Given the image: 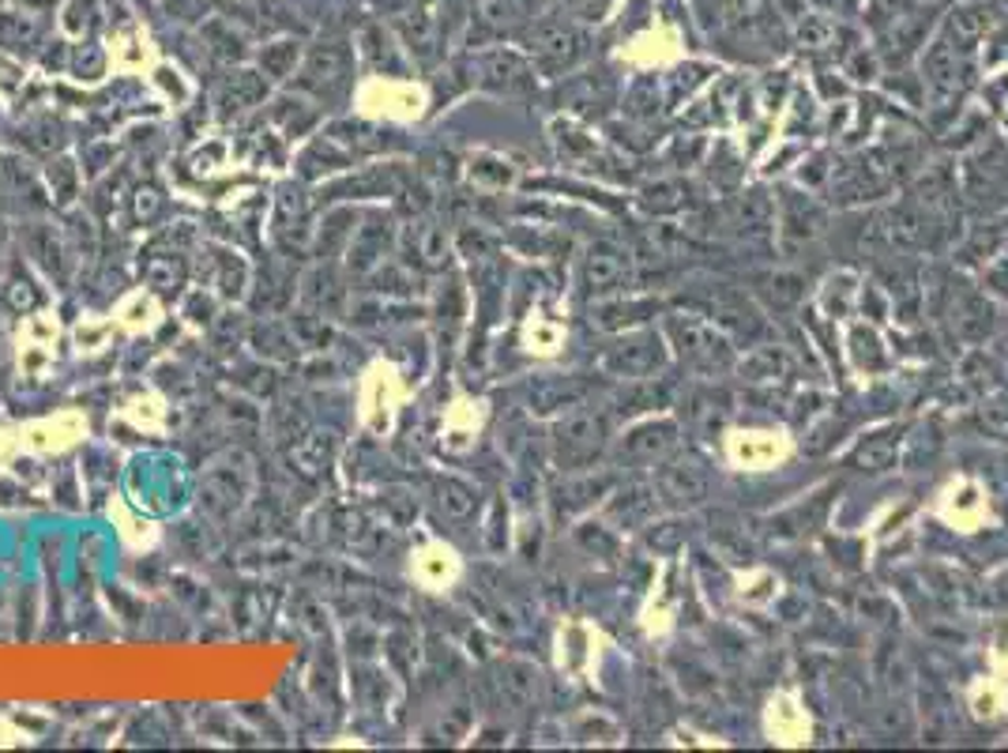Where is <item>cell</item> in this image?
Returning a JSON list of instances; mask_svg holds the SVG:
<instances>
[{"label": "cell", "mask_w": 1008, "mask_h": 753, "mask_svg": "<svg viewBox=\"0 0 1008 753\" xmlns=\"http://www.w3.org/2000/svg\"><path fill=\"white\" fill-rule=\"evenodd\" d=\"M554 463L561 471H591L609 448V414L598 408H576L554 426L549 437Z\"/></svg>", "instance_id": "obj_1"}, {"label": "cell", "mask_w": 1008, "mask_h": 753, "mask_svg": "<svg viewBox=\"0 0 1008 753\" xmlns=\"http://www.w3.org/2000/svg\"><path fill=\"white\" fill-rule=\"evenodd\" d=\"M666 336H671L677 358L689 369H697V374L715 377V374L734 369L731 336L719 332L715 320H700V317H692V313H674V317L666 320Z\"/></svg>", "instance_id": "obj_2"}, {"label": "cell", "mask_w": 1008, "mask_h": 753, "mask_svg": "<svg viewBox=\"0 0 1008 753\" xmlns=\"http://www.w3.org/2000/svg\"><path fill=\"white\" fill-rule=\"evenodd\" d=\"M351 83H354V46H346L343 38L317 42L298 69V91L317 98L320 106L343 98L351 91Z\"/></svg>", "instance_id": "obj_3"}, {"label": "cell", "mask_w": 1008, "mask_h": 753, "mask_svg": "<svg viewBox=\"0 0 1008 753\" xmlns=\"http://www.w3.org/2000/svg\"><path fill=\"white\" fill-rule=\"evenodd\" d=\"M651 486L659 494V505H666V509H697L711 494V468L697 452H671L666 460H659Z\"/></svg>", "instance_id": "obj_4"}, {"label": "cell", "mask_w": 1008, "mask_h": 753, "mask_svg": "<svg viewBox=\"0 0 1008 753\" xmlns=\"http://www.w3.org/2000/svg\"><path fill=\"white\" fill-rule=\"evenodd\" d=\"M523 46L542 75H565L588 57V35L569 20H538L523 35Z\"/></svg>", "instance_id": "obj_5"}, {"label": "cell", "mask_w": 1008, "mask_h": 753, "mask_svg": "<svg viewBox=\"0 0 1008 753\" xmlns=\"http://www.w3.org/2000/svg\"><path fill=\"white\" fill-rule=\"evenodd\" d=\"M632 283V257L617 242H595L588 245L580 264V286L588 298H609L621 294Z\"/></svg>", "instance_id": "obj_6"}, {"label": "cell", "mask_w": 1008, "mask_h": 753, "mask_svg": "<svg viewBox=\"0 0 1008 753\" xmlns=\"http://www.w3.org/2000/svg\"><path fill=\"white\" fill-rule=\"evenodd\" d=\"M666 366V346L659 340V332H632L625 340H617L614 346H606L603 354V369L609 377H655Z\"/></svg>", "instance_id": "obj_7"}, {"label": "cell", "mask_w": 1008, "mask_h": 753, "mask_svg": "<svg viewBox=\"0 0 1008 753\" xmlns=\"http://www.w3.org/2000/svg\"><path fill=\"white\" fill-rule=\"evenodd\" d=\"M478 83L494 95H527L535 91V64H527L512 49H494L482 57Z\"/></svg>", "instance_id": "obj_8"}, {"label": "cell", "mask_w": 1008, "mask_h": 753, "mask_svg": "<svg viewBox=\"0 0 1008 753\" xmlns=\"http://www.w3.org/2000/svg\"><path fill=\"white\" fill-rule=\"evenodd\" d=\"M677 448V426L671 419H655V422H643L637 426L632 434H625L621 442H617V460L621 463H659L666 460Z\"/></svg>", "instance_id": "obj_9"}, {"label": "cell", "mask_w": 1008, "mask_h": 753, "mask_svg": "<svg viewBox=\"0 0 1008 753\" xmlns=\"http://www.w3.org/2000/svg\"><path fill=\"white\" fill-rule=\"evenodd\" d=\"M467 46H489L505 38L520 23V0H471L467 12Z\"/></svg>", "instance_id": "obj_10"}, {"label": "cell", "mask_w": 1008, "mask_h": 753, "mask_svg": "<svg viewBox=\"0 0 1008 753\" xmlns=\"http://www.w3.org/2000/svg\"><path fill=\"white\" fill-rule=\"evenodd\" d=\"M779 204H783V215H779V238H783L786 252L802 249V245L813 242L820 231H825V211L813 204L809 197H802V192H783Z\"/></svg>", "instance_id": "obj_11"}, {"label": "cell", "mask_w": 1008, "mask_h": 753, "mask_svg": "<svg viewBox=\"0 0 1008 753\" xmlns=\"http://www.w3.org/2000/svg\"><path fill=\"white\" fill-rule=\"evenodd\" d=\"M952 332L963 343H982L994 332V306L986 302V294L971 291V286L952 291Z\"/></svg>", "instance_id": "obj_12"}, {"label": "cell", "mask_w": 1008, "mask_h": 753, "mask_svg": "<svg viewBox=\"0 0 1008 753\" xmlns=\"http://www.w3.org/2000/svg\"><path fill=\"white\" fill-rule=\"evenodd\" d=\"M659 509V494L651 482H629V486H621L614 494V502L606 505L609 520L617 523V528L625 531H637V528H648L651 516Z\"/></svg>", "instance_id": "obj_13"}, {"label": "cell", "mask_w": 1008, "mask_h": 753, "mask_svg": "<svg viewBox=\"0 0 1008 753\" xmlns=\"http://www.w3.org/2000/svg\"><path fill=\"white\" fill-rule=\"evenodd\" d=\"M268 95V80L260 72H249V69H237L223 80V87H218V114L230 121V117H241L245 109L260 106V98Z\"/></svg>", "instance_id": "obj_14"}, {"label": "cell", "mask_w": 1008, "mask_h": 753, "mask_svg": "<svg viewBox=\"0 0 1008 753\" xmlns=\"http://www.w3.org/2000/svg\"><path fill=\"white\" fill-rule=\"evenodd\" d=\"M614 486V475H580V479H565L561 486L554 490V516H576L583 513L588 505H595L598 497L609 494Z\"/></svg>", "instance_id": "obj_15"}, {"label": "cell", "mask_w": 1008, "mask_h": 753, "mask_svg": "<svg viewBox=\"0 0 1008 753\" xmlns=\"http://www.w3.org/2000/svg\"><path fill=\"white\" fill-rule=\"evenodd\" d=\"M388 238H392V231H388V223H380L377 215L366 219V226H354L351 245H346V249H351L354 272H372V268L384 260Z\"/></svg>", "instance_id": "obj_16"}, {"label": "cell", "mask_w": 1008, "mask_h": 753, "mask_svg": "<svg viewBox=\"0 0 1008 753\" xmlns=\"http://www.w3.org/2000/svg\"><path fill=\"white\" fill-rule=\"evenodd\" d=\"M497 690H501V705H508L512 713H523V708L535 705L538 693V667L531 663H505L497 671Z\"/></svg>", "instance_id": "obj_17"}, {"label": "cell", "mask_w": 1008, "mask_h": 753, "mask_svg": "<svg viewBox=\"0 0 1008 753\" xmlns=\"http://www.w3.org/2000/svg\"><path fill=\"white\" fill-rule=\"evenodd\" d=\"M591 385L576 377H549L531 385V408L535 411H554V408H580L588 400Z\"/></svg>", "instance_id": "obj_18"}, {"label": "cell", "mask_w": 1008, "mask_h": 753, "mask_svg": "<svg viewBox=\"0 0 1008 753\" xmlns=\"http://www.w3.org/2000/svg\"><path fill=\"white\" fill-rule=\"evenodd\" d=\"M956 83H960V69H956V54L948 42H934V49L926 54V87L934 95V103H948L956 95Z\"/></svg>", "instance_id": "obj_19"}, {"label": "cell", "mask_w": 1008, "mask_h": 753, "mask_svg": "<svg viewBox=\"0 0 1008 753\" xmlns=\"http://www.w3.org/2000/svg\"><path fill=\"white\" fill-rule=\"evenodd\" d=\"M711 317H715L723 328H731L734 336H760L764 332V320L757 317V309H749V302H745L742 294H719L715 306H711Z\"/></svg>", "instance_id": "obj_20"}, {"label": "cell", "mask_w": 1008, "mask_h": 753, "mask_svg": "<svg viewBox=\"0 0 1008 753\" xmlns=\"http://www.w3.org/2000/svg\"><path fill=\"white\" fill-rule=\"evenodd\" d=\"M757 294L764 298L768 309H794L802 298H806V279L794 275V272H772V275H760L757 279Z\"/></svg>", "instance_id": "obj_21"}, {"label": "cell", "mask_w": 1008, "mask_h": 753, "mask_svg": "<svg viewBox=\"0 0 1008 753\" xmlns=\"http://www.w3.org/2000/svg\"><path fill=\"white\" fill-rule=\"evenodd\" d=\"M659 306L655 302H603L591 309V325L603 328V332H621V328L637 325V320H648Z\"/></svg>", "instance_id": "obj_22"}, {"label": "cell", "mask_w": 1008, "mask_h": 753, "mask_svg": "<svg viewBox=\"0 0 1008 753\" xmlns=\"http://www.w3.org/2000/svg\"><path fill=\"white\" fill-rule=\"evenodd\" d=\"M434 490H437L440 513H444L448 520H471V513L478 509V490H474L471 482L444 475V479L434 482Z\"/></svg>", "instance_id": "obj_23"}, {"label": "cell", "mask_w": 1008, "mask_h": 753, "mask_svg": "<svg viewBox=\"0 0 1008 753\" xmlns=\"http://www.w3.org/2000/svg\"><path fill=\"white\" fill-rule=\"evenodd\" d=\"M406 242H411V249H414V257H418L422 268H434V272H440V268L448 264V234H444V226L414 223V231L406 234Z\"/></svg>", "instance_id": "obj_24"}, {"label": "cell", "mask_w": 1008, "mask_h": 753, "mask_svg": "<svg viewBox=\"0 0 1008 753\" xmlns=\"http://www.w3.org/2000/svg\"><path fill=\"white\" fill-rule=\"evenodd\" d=\"M358 54L366 57L372 69H403V54L395 46V38L388 35L384 23H369L358 38Z\"/></svg>", "instance_id": "obj_25"}, {"label": "cell", "mask_w": 1008, "mask_h": 753, "mask_svg": "<svg viewBox=\"0 0 1008 753\" xmlns=\"http://www.w3.org/2000/svg\"><path fill=\"white\" fill-rule=\"evenodd\" d=\"M926 234H929V219H926V211L914 204V200L900 204L892 211V219H888V238H892V245L914 249V245L926 242Z\"/></svg>", "instance_id": "obj_26"}, {"label": "cell", "mask_w": 1008, "mask_h": 753, "mask_svg": "<svg viewBox=\"0 0 1008 753\" xmlns=\"http://www.w3.org/2000/svg\"><path fill=\"white\" fill-rule=\"evenodd\" d=\"M742 374L749 377V380H775V377H786L794 369V358H791V351L786 346H775V343H768V346H757V351L749 354V358H742Z\"/></svg>", "instance_id": "obj_27"}, {"label": "cell", "mask_w": 1008, "mask_h": 753, "mask_svg": "<svg viewBox=\"0 0 1008 753\" xmlns=\"http://www.w3.org/2000/svg\"><path fill=\"white\" fill-rule=\"evenodd\" d=\"M900 434L903 430H885V434H874L866 437V442L858 445V452H854V468L862 471H888L896 463V448H900Z\"/></svg>", "instance_id": "obj_28"}, {"label": "cell", "mask_w": 1008, "mask_h": 753, "mask_svg": "<svg viewBox=\"0 0 1008 753\" xmlns=\"http://www.w3.org/2000/svg\"><path fill=\"white\" fill-rule=\"evenodd\" d=\"M301 64V46L290 38H278V42H268L264 49H260V72H264V80H290L294 72H298Z\"/></svg>", "instance_id": "obj_29"}, {"label": "cell", "mask_w": 1008, "mask_h": 753, "mask_svg": "<svg viewBox=\"0 0 1008 753\" xmlns=\"http://www.w3.org/2000/svg\"><path fill=\"white\" fill-rule=\"evenodd\" d=\"M343 298H346V286H343V279L335 275V268L324 264L305 279V302H309V306L335 313L339 306H343Z\"/></svg>", "instance_id": "obj_30"}, {"label": "cell", "mask_w": 1008, "mask_h": 753, "mask_svg": "<svg viewBox=\"0 0 1008 753\" xmlns=\"http://www.w3.org/2000/svg\"><path fill=\"white\" fill-rule=\"evenodd\" d=\"M689 204V189L681 181H651L640 189V208L648 215H671Z\"/></svg>", "instance_id": "obj_31"}, {"label": "cell", "mask_w": 1008, "mask_h": 753, "mask_svg": "<svg viewBox=\"0 0 1008 753\" xmlns=\"http://www.w3.org/2000/svg\"><path fill=\"white\" fill-rule=\"evenodd\" d=\"M772 200L764 197V192H745L742 204H738V231L745 238H764L768 231H772Z\"/></svg>", "instance_id": "obj_32"}, {"label": "cell", "mask_w": 1008, "mask_h": 753, "mask_svg": "<svg viewBox=\"0 0 1008 753\" xmlns=\"http://www.w3.org/2000/svg\"><path fill=\"white\" fill-rule=\"evenodd\" d=\"M666 400H671V385L666 380H655V377H637V388L632 392H621V414H637V411H648V408H666Z\"/></svg>", "instance_id": "obj_33"}, {"label": "cell", "mask_w": 1008, "mask_h": 753, "mask_svg": "<svg viewBox=\"0 0 1008 753\" xmlns=\"http://www.w3.org/2000/svg\"><path fill=\"white\" fill-rule=\"evenodd\" d=\"M354 211L351 208H335L332 215H328V226L320 223V234H317V257L320 260H328L335 252V245H351V234H354V226H346V223H354Z\"/></svg>", "instance_id": "obj_34"}, {"label": "cell", "mask_w": 1008, "mask_h": 753, "mask_svg": "<svg viewBox=\"0 0 1008 753\" xmlns=\"http://www.w3.org/2000/svg\"><path fill=\"white\" fill-rule=\"evenodd\" d=\"M986 27H989L986 8L968 4V8H956V12H952V35H956L960 46H971V42H979L982 35H986Z\"/></svg>", "instance_id": "obj_35"}, {"label": "cell", "mask_w": 1008, "mask_h": 753, "mask_svg": "<svg viewBox=\"0 0 1008 753\" xmlns=\"http://www.w3.org/2000/svg\"><path fill=\"white\" fill-rule=\"evenodd\" d=\"M1008 234L997 231V226H989V231H975L968 242V249H963V257L968 260H982V257H997V252L1005 249Z\"/></svg>", "instance_id": "obj_36"}, {"label": "cell", "mask_w": 1008, "mask_h": 753, "mask_svg": "<svg viewBox=\"0 0 1008 753\" xmlns=\"http://www.w3.org/2000/svg\"><path fill=\"white\" fill-rule=\"evenodd\" d=\"M497 166H501V158H494V155H478V158H474V163H471V181L497 185V189H501V185L512 181V170H508V166H505V170H497Z\"/></svg>", "instance_id": "obj_37"}, {"label": "cell", "mask_w": 1008, "mask_h": 753, "mask_svg": "<svg viewBox=\"0 0 1008 753\" xmlns=\"http://www.w3.org/2000/svg\"><path fill=\"white\" fill-rule=\"evenodd\" d=\"M580 543L591 550V554H617V539L609 536L603 523H583L580 528Z\"/></svg>", "instance_id": "obj_38"}, {"label": "cell", "mask_w": 1008, "mask_h": 753, "mask_svg": "<svg viewBox=\"0 0 1008 753\" xmlns=\"http://www.w3.org/2000/svg\"><path fill=\"white\" fill-rule=\"evenodd\" d=\"M798 42H802V46H809V49L828 46V42H832V23H828V20H817V15H813V20H806V23L798 27Z\"/></svg>", "instance_id": "obj_39"}, {"label": "cell", "mask_w": 1008, "mask_h": 753, "mask_svg": "<svg viewBox=\"0 0 1008 753\" xmlns=\"http://www.w3.org/2000/svg\"><path fill=\"white\" fill-rule=\"evenodd\" d=\"M677 539H681V528H677V523H659V528L648 536V543L655 550H671Z\"/></svg>", "instance_id": "obj_40"}, {"label": "cell", "mask_w": 1008, "mask_h": 753, "mask_svg": "<svg viewBox=\"0 0 1008 753\" xmlns=\"http://www.w3.org/2000/svg\"><path fill=\"white\" fill-rule=\"evenodd\" d=\"M986 283L994 286L997 294H1005V298H1008V252H1005V257H997V264L986 272Z\"/></svg>", "instance_id": "obj_41"}, {"label": "cell", "mask_w": 1008, "mask_h": 753, "mask_svg": "<svg viewBox=\"0 0 1008 753\" xmlns=\"http://www.w3.org/2000/svg\"><path fill=\"white\" fill-rule=\"evenodd\" d=\"M851 72H854V80H874V72H877V61L869 54H858L851 61Z\"/></svg>", "instance_id": "obj_42"}, {"label": "cell", "mask_w": 1008, "mask_h": 753, "mask_svg": "<svg viewBox=\"0 0 1008 753\" xmlns=\"http://www.w3.org/2000/svg\"><path fill=\"white\" fill-rule=\"evenodd\" d=\"M278 204H283V208H286V215H290V189H283V197H278ZM301 211H305V200L298 197V200H294V219H298V223H301ZM283 223H286V219H283V215H275V226H283Z\"/></svg>", "instance_id": "obj_43"}, {"label": "cell", "mask_w": 1008, "mask_h": 753, "mask_svg": "<svg viewBox=\"0 0 1008 753\" xmlns=\"http://www.w3.org/2000/svg\"><path fill=\"white\" fill-rule=\"evenodd\" d=\"M757 4H760V0H731V12H734V15H749Z\"/></svg>", "instance_id": "obj_44"}]
</instances>
